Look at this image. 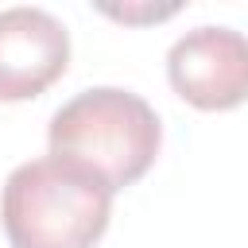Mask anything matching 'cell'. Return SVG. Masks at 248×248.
<instances>
[{
    "label": "cell",
    "instance_id": "1",
    "mask_svg": "<svg viewBox=\"0 0 248 248\" xmlns=\"http://www.w3.org/2000/svg\"><path fill=\"white\" fill-rule=\"evenodd\" d=\"M46 143L54 159L81 167L116 194L147 174L159 155L163 128L140 93L120 85H93L50 116Z\"/></svg>",
    "mask_w": 248,
    "mask_h": 248
},
{
    "label": "cell",
    "instance_id": "2",
    "mask_svg": "<svg viewBox=\"0 0 248 248\" xmlns=\"http://www.w3.org/2000/svg\"><path fill=\"white\" fill-rule=\"evenodd\" d=\"M112 217V190L66 159L19 163L0 194L12 248H93Z\"/></svg>",
    "mask_w": 248,
    "mask_h": 248
},
{
    "label": "cell",
    "instance_id": "3",
    "mask_svg": "<svg viewBox=\"0 0 248 248\" xmlns=\"http://www.w3.org/2000/svg\"><path fill=\"white\" fill-rule=\"evenodd\" d=\"M167 78L198 108H236L248 101V35L221 23L178 35L167 50Z\"/></svg>",
    "mask_w": 248,
    "mask_h": 248
},
{
    "label": "cell",
    "instance_id": "4",
    "mask_svg": "<svg viewBox=\"0 0 248 248\" xmlns=\"http://www.w3.org/2000/svg\"><path fill=\"white\" fill-rule=\"evenodd\" d=\"M70 62V31L46 8L0 12V101L39 97Z\"/></svg>",
    "mask_w": 248,
    "mask_h": 248
}]
</instances>
